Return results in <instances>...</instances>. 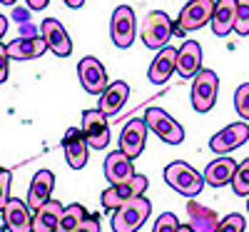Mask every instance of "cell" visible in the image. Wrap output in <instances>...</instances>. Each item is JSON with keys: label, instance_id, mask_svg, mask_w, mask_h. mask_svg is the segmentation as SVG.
<instances>
[{"label": "cell", "instance_id": "6da1fadb", "mask_svg": "<svg viewBox=\"0 0 249 232\" xmlns=\"http://www.w3.org/2000/svg\"><path fill=\"white\" fill-rule=\"evenodd\" d=\"M164 182L187 200L197 197L202 193V187H204L202 173H197L192 165H187L182 160H175V162H170L167 167H164Z\"/></svg>", "mask_w": 249, "mask_h": 232}, {"label": "cell", "instance_id": "7a4b0ae2", "mask_svg": "<svg viewBox=\"0 0 249 232\" xmlns=\"http://www.w3.org/2000/svg\"><path fill=\"white\" fill-rule=\"evenodd\" d=\"M150 213H152V202L147 197L144 195L132 197L115 210L110 227H112V232H137L144 225V220L150 217Z\"/></svg>", "mask_w": 249, "mask_h": 232}, {"label": "cell", "instance_id": "3957f363", "mask_svg": "<svg viewBox=\"0 0 249 232\" xmlns=\"http://www.w3.org/2000/svg\"><path fill=\"white\" fill-rule=\"evenodd\" d=\"M217 95H219V77L214 70L210 68H202L195 77H192V108L197 113H210L217 102Z\"/></svg>", "mask_w": 249, "mask_h": 232}, {"label": "cell", "instance_id": "277c9868", "mask_svg": "<svg viewBox=\"0 0 249 232\" xmlns=\"http://www.w3.org/2000/svg\"><path fill=\"white\" fill-rule=\"evenodd\" d=\"M172 33H175V28H172L170 15L164 13V10H152V13L147 15V20H144L140 38H142L144 48H150V50H162L164 45L170 43Z\"/></svg>", "mask_w": 249, "mask_h": 232}, {"label": "cell", "instance_id": "5b68a950", "mask_svg": "<svg viewBox=\"0 0 249 232\" xmlns=\"http://www.w3.org/2000/svg\"><path fill=\"white\" fill-rule=\"evenodd\" d=\"M144 125H147V130H152L167 145H179L184 140V128L170 113H164L162 108H147L144 110Z\"/></svg>", "mask_w": 249, "mask_h": 232}, {"label": "cell", "instance_id": "8992f818", "mask_svg": "<svg viewBox=\"0 0 249 232\" xmlns=\"http://www.w3.org/2000/svg\"><path fill=\"white\" fill-rule=\"evenodd\" d=\"M147 185H150V180H147V177L135 173V177H130V180L117 182V185H110V187L105 190V193H102L100 202H102V207H105V210H112V213H115V210H117L120 205H124L127 200L144 195Z\"/></svg>", "mask_w": 249, "mask_h": 232}, {"label": "cell", "instance_id": "52a82bcc", "mask_svg": "<svg viewBox=\"0 0 249 232\" xmlns=\"http://www.w3.org/2000/svg\"><path fill=\"white\" fill-rule=\"evenodd\" d=\"M137 35V23H135V10L130 5H117L110 20V38L112 43L122 50H127L135 43Z\"/></svg>", "mask_w": 249, "mask_h": 232}, {"label": "cell", "instance_id": "ba28073f", "mask_svg": "<svg viewBox=\"0 0 249 232\" xmlns=\"http://www.w3.org/2000/svg\"><path fill=\"white\" fill-rule=\"evenodd\" d=\"M247 142H249V122L247 120H239V122L227 125V128L219 130L217 135H212L210 150L214 155H230V153H234L237 147H242Z\"/></svg>", "mask_w": 249, "mask_h": 232}, {"label": "cell", "instance_id": "9c48e42d", "mask_svg": "<svg viewBox=\"0 0 249 232\" xmlns=\"http://www.w3.org/2000/svg\"><path fill=\"white\" fill-rule=\"evenodd\" d=\"M77 80H80V85L85 88V93H90V95H100L110 85L107 70L95 55H85L77 62Z\"/></svg>", "mask_w": 249, "mask_h": 232}, {"label": "cell", "instance_id": "30bf717a", "mask_svg": "<svg viewBox=\"0 0 249 232\" xmlns=\"http://www.w3.org/2000/svg\"><path fill=\"white\" fill-rule=\"evenodd\" d=\"M82 135H85L90 150H105L110 145V125L107 115L100 110H85L82 113Z\"/></svg>", "mask_w": 249, "mask_h": 232}, {"label": "cell", "instance_id": "8fae6325", "mask_svg": "<svg viewBox=\"0 0 249 232\" xmlns=\"http://www.w3.org/2000/svg\"><path fill=\"white\" fill-rule=\"evenodd\" d=\"M40 38L45 40L48 50L57 58H68L72 53L70 33L65 30V25H62L57 18H45L43 23H40Z\"/></svg>", "mask_w": 249, "mask_h": 232}, {"label": "cell", "instance_id": "7c38bea8", "mask_svg": "<svg viewBox=\"0 0 249 232\" xmlns=\"http://www.w3.org/2000/svg\"><path fill=\"white\" fill-rule=\"evenodd\" d=\"M214 13V0H190L182 10H179V33H192L204 28L212 20Z\"/></svg>", "mask_w": 249, "mask_h": 232}, {"label": "cell", "instance_id": "4fadbf2b", "mask_svg": "<svg viewBox=\"0 0 249 232\" xmlns=\"http://www.w3.org/2000/svg\"><path fill=\"white\" fill-rule=\"evenodd\" d=\"M144 142H147V125H144V117H135L122 128L120 133V150L137 160L144 153Z\"/></svg>", "mask_w": 249, "mask_h": 232}, {"label": "cell", "instance_id": "5bb4252c", "mask_svg": "<svg viewBox=\"0 0 249 232\" xmlns=\"http://www.w3.org/2000/svg\"><path fill=\"white\" fill-rule=\"evenodd\" d=\"M62 150H65V160L72 170H82L90 160V145H88L85 135H82V130H77V128H70L65 133V137H62Z\"/></svg>", "mask_w": 249, "mask_h": 232}, {"label": "cell", "instance_id": "9a60e30c", "mask_svg": "<svg viewBox=\"0 0 249 232\" xmlns=\"http://www.w3.org/2000/svg\"><path fill=\"white\" fill-rule=\"evenodd\" d=\"M0 215L5 220L8 232H33V210L28 207V202L10 197Z\"/></svg>", "mask_w": 249, "mask_h": 232}, {"label": "cell", "instance_id": "2e32d148", "mask_svg": "<svg viewBox=\"0 0 249 232\" xmlns=\"http://www.w3.org/2000/svg\"><path fill=\"white\" fill-rule=\"evenodd\" d=\"M97 97H100L97 100V110L105 113L107 117H112V115H117L124 108V102H127V97H130V85L124 80H115Z\"/></svg>", "mask_w": 249, "mask_h": 232}, {"label": "cell", "instance_id": "e0dca14e", "mask_svg": "<svg viewBox=\"0 0 249 232\" xmlns=\"http://www.w3.org/2000/svg\"><path fill=\"white\" fill-rule=\"evenodd\" d=\"M202 70V45L197 40H184L182 48H177V70L179 77L192 80Z\"/></svg>", "mask_w": 249, "mask_h": 232}, {"label": "cell", "instance_id": "ac0fdd59", "mask_svg": "<svg viewBox=\"0 0 249 232\" xmlns=\"http://www.w3.org/2000/svg\"><path fill=\"white\" fill-rule=\"evenodd\" d=\"M53 190H55V175L50 170H37L28 187V200H25L28 207L30 210L43 207L48 200H53Z\"/></svg>", "mask_w": 249, "mask_h": 232}, {"label": "cell", "instance_id": "d6986e66", "mask_svg": "<svg viewBox=\"0 0 249 232\" xmlns=\"http://www.w3.org/2000/svg\"><path fill=\"white\" fill-rule=\"evenodd\" d=\"M177 70V48L172 45H164L162 50H157L152 65L147 70V80L155 82V85H162L172 77V73Z\"/></svg>", "mask_w": 249, "mask_h": 232}, {"label": "cell", "instance_id": "ffe728a7", "mask_svg": "<svg viewBox=\"0 0 249 232\" xmlns=\"http://www.w3.org/2000/svg\"><path fill=\"white\" fill-rule=\"evenodd\" d=\"M102 170H105V177H107L110 185H117V182H124V180L135 177V160L127 157L122 150H115L105 157Z\"/></svg>", "mask_w": 249, "mask_h": 232}, {"label": "cell", "instance_id": "44dd1931", "mask_svg": "<svg viewBox=\"0 0 249 232\" xmlns=\"http://www.w3.org/2000/svg\"><path fill=\"white\" fill-rule=\"evenodd\" d=\"M237 165L232 157H227V155H219L217 160H212L210 165L204 167V185H210V187H224V185H230L234 173H237Z\"/></svg>", "mask_w": 249, "mask_h": 232}, {"label": "cell", "instance_id": "7402d4cb", "mask_svg": "<svg viewBox=\"0 0 249 232\" xmlns=\"http://www.w3.org/2000/svg\"><path fill=\"white\" fill-rule=\"evenodd\" d=\"M234 18H237V0H214V13H212V33L217 38H227L234 30Z\"/></svg>", "mask_w": 249, "mask_h": 232}, {"label": "cell", "instance_id": "603a6c76", "mask_svg": "<svg viewBox=\"0 0 249 232\" xmlns=\"http://www.w3.org/2000/svg\"><path fill=\"white\" fill-rule=\"evenodd\" d=\"M10 60H37L40 55H45L48 45H45V40L43 38H37V35H28V38H18L13 40V43L5 45Z\"/></svg>", "mask_w": 249, "mask_h": 232}, {"label": "cell", "instance_id": "cb8c5ba5", "mask_svg": "<svg viewBox=\"0 0 249 232\" xmlns=\"http://www.w3.org/2000/svg\"><path fill=\"white\" fill-rule=\"evenodd\" d=\"M187 215H190V222L187 225H192L197 232H214V227L219 222V215L214 213V210L199 205L195 197L187 202Z\"/></svg>", "mask_w": 249, "mask_h": 232}, {"label": "cell", "instance_id": "d4e9b609", "mask_svg": "<svg viewBox=\"0 0 249 232\" xmlns=\"http://www.w3.org/2000/svg\"><path fill=\"white\" fill-rule=\"evenodd\" d=\"M62 210H65V205L57 200H48L43 207H37L33 215V232H55Z\"/></svg>", "mask_w": 249, "mask_h": 232}, {"label": "cell", "instance_id": "484cf974", "mask_svg": "<svg viewBox=\"0 0 249 232\" xmlns=\"http://www.w3.org/2000/svg\"><path fill=\"white\" fill-rule=\"evenodd\" d=\"M85 217H88L85 207H82L80 202H72V205H68L65 210H62V215L55 225V232H75Z\"/></svg>", "mask_w": 249, "mask_h": 232}, {"label": "cell", "instance_id": "4316f807", "mask_svg": "<svg viewBox=\"0 0 249 232\" xmlns=\"http://www.w3.org/2000/svg\"><path fill=\"white\" fill-rule=\"evenodd\" d=\"M230 185H232L237 197H247L249 195V157L237 165V173H234V177H232Z\"/></svg>", "mask_w": 249, "mask_h": 232}, {"label": "cell", "instance_id": "83f0119b", "mask_svg": "<svg viewBox=\"0 0 249 232\" xmlns=\"http://www.w3.org/2000/svg\"><path fill=\"white\" fill-rule=\"evenodd\" d=\"M244 227H247L244 215L232 213V215H227V217H219V222H217L214 232H244Z\"/></svg>", "mask_w": 249, "mask_h": 232}, {"label": "cell", "instance_id": "f1b7e54d", "mask_svg": "<svg viewBox=\"0 0 249 232\" xmlns=\"http://www.w3.org/2000/svg\"><path fill=\"white\" fill-rule=\"evenodd\" d=\"M234 33L247 38L249 35V0H237V18H234Z\"/></svg>", "mask_w": 249, "mask_h": 232}, {"label": "cell", "instance_id": "f546056e", "mask_svg": "<svg viewBox=\"0 0 249 232\" xmlns=\"http://www.w3.org/2000/svg\"><path fill=\"white\" fill-rule=\"evenodd\" d=\"M234 110L242 120L249 122V82H242L234 93Z\"/></svg>", "mask_w": 249, "mask_h": 232}, {"label": "cell", "instance_id": "4dcf8cb0", "mask_svg": "<svg viewBox=\"0 0 249 232\" xmlns=\"http://www.w3.org/2000/svg\"><path fill=\"white\" fill-rule=\"evenodd\" d=\"M179 230V220L175 213H162L152 227V232H177Z\"/></svg>", "mask_w": 249, "mask_h": 232}, {"label": "cell", "instance_id": "1f68e13d", "mask_svg": "<svg viewBox=\"0 0 249 232\" xmlns=\"http://www.w3.org/2000/svg\"><path fill=\"white\" fill-rule=\"evenodd\" d=\"M10 182H13V173L0 167V213H3V207L10 200Z\"/></svg>", "mask_w": 249, "mask_h": 232}, {"label": "cell", "instance_id": "d6a6232c", "mask_svg": "<svg viewBox=\"0 0 249 232\" xmlns=\"http://www.w3.org/2000/svg\"><path fill=\"white\" fill-rule=\"evenodd\" d=\"M8 73H10V55H8L5 45L0 43V85L8 80Z\"/></svg>", "mask_w": 249, "mask_h": 232}, {"label": "cell", "instance_id": "836d02e7", "mask_svg": "<svg viewBox=\"0 0 249 232\" xmlns=\"http://www.w3.org/2000/svg\"><path fill=\"white\" fill-rule=\"evenodd\" d=\"M100 230H102L100 220H97V217H92V215H88L85 220L80 222V227H77L75 232H100Z\"/></svg>", "mask_w": 249, "mask_h": 232}, {"label": "cell", "instance_id": "e575fe53", "mask_svg": "<svg viewBox=\"0 0 249 232\" xmlns=\"http://www.w3.org/2000/svg\"><path fill=\"white\" fill-rule=\"evenodd\" d=\"M25 5H28L30 10H45V8L50 5V0H25Z\"/></svg>", "mask_w": 249, "mask_h": 232}, {"label": "cell", "instance_id": "d590c367", "mask_svg": "<svg viewBox=\"0 0 249 232\" xmlns=\"http://www.w3.org/2000/svg\"><path fill=\"white\" fill-rule=\"evenodd\" d=\"M5 30H8V18L0 15V43H3V38H5Z\"/></svg>", "mask_w": 249, "mask_h": 232}, {"label": "cell", "instance_id": "8d00e7d4", "mask_svg": "<svg viewBox=\"0 0 249 232\" xmlns=\"http://www.w3.org/2000/svg\"><path fill=\"white\" fill-rule=\"evenodd\" d=\"M65 5H68V8H72V10H77V8L85 5V0H65Z\"/></svg>", "mask_w": 249, "mask_h": 232}, {"label": "cell", "instance_id": "74e56055", "mask_svg": "<svg viewBox=\"0 0 249 232\" xmlns=\"http://www.w3.org/2000/svg\"><path fill=\"white\" fill-rule=\"evenodd\" d=\"M177 232H197V230H195L192 225H187V222H184V225H179V230H177Z\"/></svg>", "mask_w": 249, "mask_h": 232}, {"label": "cell", "instance_id": "f35d334b", "mask_svg": "<svg viewBox=\"0 0 249 232\" xmlns=\"http://www.w3.org/2000/svg\"><path fill=\"white\" fill-rule=\"evenodd\" d=\"M0 3H3V5H15L18 0H0Z\"/></svg>", "mask_w": 249, "mask_h": 232}, {"label": "cell", "instance_id": "ab89813d", "mask_svg": "<svg viewBox=\"0 0 249 232\" xmlns=\"http://www.w3.org/2000/svg\"><path fill=\"white\" fill-rule=\"evenodd\" d=\"M247 213H249V195H247Z\"/></svg>", "mask_w": 249, "mask_h": 232}]
</instances>
